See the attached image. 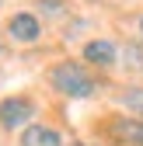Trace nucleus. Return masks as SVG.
<instances>
[{
    "mask_svg": "<svg viewBox=\"0 0 143 146\" xmlns=\"http://www.w3.org/2000/svg\"><path fill=\"white\" fill-rule=\"evenodd\" d=\"M140 31H143V17H140Z\"/></svg>",
    "mask_w": 143,
    "mask_h": 146,
    "instance_id": "nucleus-9",
    "label": "nucleus"
},
{
    "mask_svg": "<svg viewBox=\"0 0 143 146\" xmlns=\"http://www.w3.org/2000/svg\"><path fill=\"white\" fill-rule=\"evenodd\" d=\"M7 31H11L14 42H35L42 28H39V17H35V14H14L7 21Z\"/></svg>",
    "mask_w": 143,
    "mask_h": 146,
    "instance_id": "nucleus-4",
    "label": "nucleus"
},
{
    "mask_svg": "<svg viewBox=\"0 0 143 146\" xmlns=\"http://www.w3.org/2000/svg\"><path fill=\"white\" fill-rule=\"evenodd\" d=\"M21 146H63V136L49 125H28L21 132Z\"/></svg>",
    "mask_w": 143,
    "mask_h": 146,
    "instance_id": "nucleus-5",
    "label": "nucleus"
},
{
    "mask_svg": "<svg viewBox=\"0 0 143 146\" xmlns=\"http://www.w3.org/2000/svg\"><path fill=\"white\" fill-rule=\"evenodd\" d=\"M84 59L91 63V66H112V63H115V45L105 42V38L87 42V45H84Z\"/></svg>",
    "mask_w": 143,
    "mask_h": 146,
    "instance_id": "nucleus-6",
    "label": "nucleus"
},
{
    "mask_svg": "<svg viewBox=\"0 0 143 146\" xmlns=\"http://www.w3.org/2000/svg\"><path fill=\"white\" fill-rule=\"evenodd\" d=\"M49 80H52V87H56L63 98H91V94H94V80H91V73H87L80 63H74V59L52 66Z\"/></svg>",
    "mask_w": 143,
    "mask_h": 146,
    "instance_id": "nucleus-1",
    "label": "nucleus"
},
{
    "mask_svg": "<svg viewBox=\"0 0 143 146\" xmlns=\"http://www.w3.org/2000/svg\"><path fill=\"white\" fill-rule=\"evenodd\" d=\"M122 104H126L133 115H143V87H133V90H126V94H122Z\"/></svg>",
    "mask_w": 143,
    "mask_h": 146,
    "instance_id": "nucleus-8",
    "label": "nucleus"
},
{
    "mask_svg": "<svg viewBox=\"0 0 143 146\" xmlns=\"http://www.w3.org/2000/svg\"><path fill=\"white\" fill-rule=\"evenodd\" d=\"M122 63H126L129 70H136V73H143V45L129 42L126 49H122Z\"/></svg>",
    "mask_w": 143,
    "mask_h": 146,
    "instance_id": "nucleus-7",
    "label": "nucleus"
},
{
    "mask_svg": "<svg viewBox=\"0 0 143 146\" xmlns=\"http://www.w3.org/2000/svg\"><path fill=\"white\" fill-rule=\"evenodd\" d=\"M35 115V104L28 98H7L0 101V125L4 129H21V125H28Z\"/></svg>",
    "mask_w": 143,
    "mask_h": 146,
    "instance_id": "nucleus-2",
    "label": "nucleus"
},
{
    "mask_svg": "<svg viewBox=\"0 0 143 146\" xmlns=\"http://www.w3.org/2000/svg\"><path fill=\"white\" fill-rule=\"evenodd\" d=\"M74 146H87V143H74Z\"/></svg>",
    "mask_w": 143,
    "mask_h": 146,
    "instance_id": "nucleus-10",
    "label": "nucleus"
},
{
    "mask_svg": "<svg viewBox=\"0 0 143 146\" xmlns=\"http://www.w3.org/2000/svg\"><path fill=\"white\" fill-rule=\"evenodd\" d=\"M108 132L115 143H126V146H143V118H126L119 115L108 122Z\"/></svg>",
    "mask_w": 143,
    "mask_h": 146,
    "instance_id": "nucleus-3",
    "label": "nucleus"
}]
</instances>
